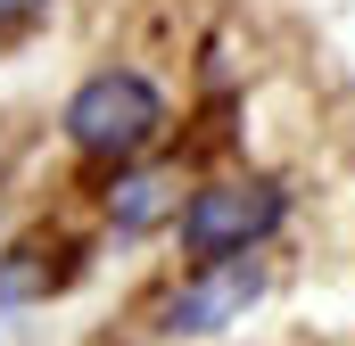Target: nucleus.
Returning a JSON list of instances; mask_svg holds the SVG:
<instances>
[{
    "mask_svg": "<svg viewBox=\"0 0 355 346\" xmlns=\"http://www.w3.org/2000/svg\"><path fill=\"white\" fill-rule=\"evenodd\" d=\"M157 132H166V99H157L149 75H132V66H99L67 99V140L83 157H141Z\"/></svg>",
    "mask_w": 355,
    "mask_h": 346,
    "instance_id": "nucleus-1",
    "label": "nucleus"
},
{
    "mask_svg": "<svg viewBox=\"0 0 355 346\" xmlns=\"http://www.w3.org/2000/svg\"><path fill=\"white\" fill-rule=\"evenodd\" d=\"M289 223V190L281 181H207L182 198V248L198 264L215 256H248L257 239H272Z\"/></svg>",
    "mask_w": 355,
    "mask_h": 346,
    "instance_id": "nucleus-2",
    "label": "nucleus"
},
{
    "mask_svg": "<svg viewBox=\"0 0 355 346\" xmlns=\"http://www.w3.org/2000/svg\"><path fill=\"white\" fill-rule=\"evenodd\" d=\"M257 297H265V272H257V264L248 256H215L157 305V330H166V338H215V330H232Z\"/></svg>",
    "mask_w": 355,
    "mask_h": 346,
    "instance_id": "nucleus-3",
    "label": "nucleus"
},
{
    "mask_svg": "<svg viewBox=\"0 0 355 346\" xmlns=\"http://www.w3.org/2000/svg\"><path fill=\"white\" fill-rule=\"evenodd\" d=\"M166 173H132V181H116V198H107V215H116V231H149L157 215H166Z\"/></svg>",
    "mask_w": 355,
    "mask_h": 346,
    "instance_id": "nucleus-4",
    "label": "nucleus"
},
{
    "mask_svg": "<svg viewBox=\"0 0 355 346\" xmlns=\"http://www.w3.org/2000/svg\"><path fill=\"white\" fill-rule=\"evenodd\" d=\"M17 297H25V272H17V264H0V313H8Z\"/></svg>",
    "mask_w": 355,
    "mask_h": 346,
    "instance_id": "nucleus-5",
    "label": "nucleus"
},
{
    "mask_svg": "<svg viewBox=\"0 0 355 346\" xmlns=\"http://www.w3.org/2000/svg\"><path fill=\"white\" fill-rule=\"evenodd\" d=\"M25 17H42V0H0V25H25Z\"/></svg>",
    "mask_w": 355,
    "mask_h": 346,
    "instance_id": "nucleus-6",
    "label": "nucleus"
}]
</instances>
